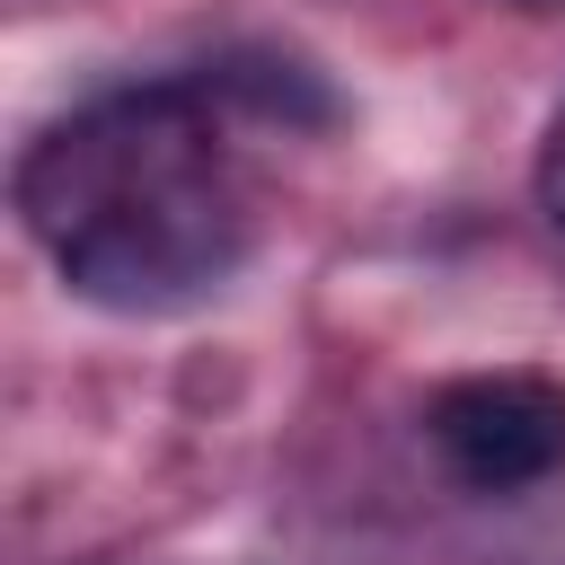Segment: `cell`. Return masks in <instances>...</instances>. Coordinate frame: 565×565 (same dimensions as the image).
<instances>
[{"label":"cell","mask_w":565,"mask_h":565,"mask_svg":"<svg viewBox=\"0 0 565 565\" xmlns=\"http://www.w3.org/2000/svg\"><path fill=\"white\" fill-rule=\"evenodd\" d=\"M18 212L62 282L106 309H177L247 256V203L212 150L203 88H132L53 124L18 168Z\"/></svg>","instance_id":"1"},{"label":"cell","mask_w":565,"mask_h":565,"mask_svg":"<svg viewBox=\"0 0 565 565\" xmlns=\"http://www.w3.org/2000/svg\"><path fill=\"white\" fill-rule=\"evenodd\" d=\"M433 441L477 494H512L565 468V380L547 371H477L433 397Z\"/></svg>","instance_id":"2"},{"label":"cell","mask_w":565,"mask_h":565,"mask_svg":"<svg viewBox=\"0 0 565 565\" xmlns=\"http://www.w3.org/2000/svg\"><path fill=\"white\" fill-rule=\"evenodd\" d=\"M212 88H230V97H247L256 115H300V124H327L335 106H327V88L300 71V62H274V53H247V62H221L212 71Z\"/></svg>","instance_id":"3"},{"label":"cell","mask_w":565,"mask_h":565,"mask_svg":"<svg viewBox=\"0 0 565 565\" xmlns=\"http://www.w3.org/2000/svg\"><path fill=\"white\" fill-rule=\"evenodd\" d=\"M539 203H547L556 230H565V106H556V124H547V141H539Z\"/></svg>","instance_id":"4"}]
</instances>
